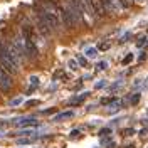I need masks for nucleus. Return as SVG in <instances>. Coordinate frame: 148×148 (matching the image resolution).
<instances>
[{
	"label": "nucleus",
	"mask_w": 148,
	"mask_h": 148,
	"mask_svg": "<svg viewBox=\"0 0 148 148\" xmlns=\"http://www.w3.org/2000/svg\"><path fill=\"white\" fill-rule=\"evenodd\" d=\"M5 47H7L9 54L12 56V59H14L18 66L24 64V62H27V56L24 52V47L20 44V39H18V37L14 39V40H9V42L5 44Z\"/></svg>",
	"instance_id": "obj_1"
},
{
	"label": "nucleus",
	"mask_w": 148,
	"mask_h": 148,
	"mask_svg": "<svg viewBox=\"0 0 148 148\" xmlns=\"http://www.w3.org/2000/svg\"><path fill=\"white\" fill-rule=\"evenodd\" d=\"M0 67H3L9 74H17L18 73V64L12 59V56L9 54L5 44L0 42Z\"/></svg>",
	"instance_id": "obj_2"
},
{
	"label": "nucleus",
	"mask_w": 148,
	"mask_h": 148,
	"mask_svg": "<svg viewBox=\"0 0 148 148\" xmlns=\"http://www.w3.org/2000/svg\"><path fill=\"white\" fill-rule=\"evenodd\" d=\"M34 17H36V22H34V25H36L37 32L40 34V37H44V39H49V37H51V34H52V29H51V25L47 24V20H46V17L42 15L40 9L34 12Z\"/></svg>",
	"instance_id": "obj_3"
},
{
	"label": "nucleus",
	"mask_w": 148,
	"mask_h": 148,
	"mask_svg": "<svg viewBox=\"0 0 148 148\" xmlns=\"http://www.w3.org/2000/svg\"><path fill=\"white\" fill-rule=\"evenodd\" d=\"M12 86H14L12 74H9L5 69H3V67H0V89H3V91H9Z\"/></svg>",
	"instance_id": "obj_4"
},
{
	"label": "nucleus",
	"mask_w": 148,
	"mask_h": 148,
	"mask_svg": "<svg viewBox=\"0 0 148 148\" xmlns=\"http://www.w3.org/2000/svg\"><path fill=\"white\" fill-rule=\"evenodd\" d=\"M89 5H91V9H92L94 17L103 18L106 15V9H104V5H103L101 0H89Z\"/></svg>",
	"instance_id": "obj_5"
},
{
	"label": "nucleus",
	"mask_w": 148,
	"mask_h": 148,
	"mask_svg": "<svg viewBox=\"0 0 148 148\" xmlns=\"http://www.w3.org/2000/svg\"><path fill=\"white\" fill-rule=\"evenodd\" d=\"M74 116L73 111H64V113H59V114H56L54 118H52V121H66V120H71Z\"/></svg>",
	"instance_id": "obj_6"
},
{
	"label": "nucleus",
	"mask_w": 148,
	"mask_h": 148,
	"mask_svg": "<svg viewBox=\"0 0 148 148\" xmlns=\"http://www.w3.org/2000/svg\"><path fill=\"white\" fill-rule=\"evenodd\" d=\"M37 125H39V121L34 120V118H29V120L18 121V126H22V128H27V126H37Z\"/></svg>",
	"instance_id": "obj_7"
},
{
	"label": "nucleus",
	"mask_w": 148,
	"mask_h": 148,
	"mask_svg": "<svg viewBox=\"0 0 148 148\" xmlns=\"http://www.w3.org/2000/svg\"><path fill=\"white\" fill-rule=\"evenodd\" d=\"M121 104H123V101H120V99H113V101L110 103V108H108V111H110V113H116V111L121 108Z\"/></svg>",
	"instance_id": "obj_8"
},
{
	"label": "nucleus",
	"mask_w": 148,
	"mask_h": 148,
	"mask_svg": "<svg viewBox=\"0 0 148 148\" xmlns=\"http://www.w3.org/2000/svg\"><path fill=\"white\" fill-rule=\"evenodd\" d=\"M88 96H89V92H83V94H79V96L73 98V99H71V104H81V103H83Z\"/></svg>",
	"instance_id": "obj_9"
},
{
	"label": "nucleus",
	"mask_w": 148,
	"mask_h": 148,
	"mask_svg": "<svg viewBox=\"0 0 148 148\" xmlns=\"http://www.w3.org/2000/svg\"><path fill=\"white\" fill-rule=\"evenodd\" d=\"M96 56H98V49H94V47H89L86 51V57H89V59H94Z\"/></svg>",
	"instance_id": "obj_10"
},
{
	"label": "nucleus",
	"mask_w": 148,
	"mask_h": 148,
	"mask_svg": "<svg viewBox=\"0 0 148 148\" xmlns=\"http://www.w3.org/2000/svg\"><path fill=\"white\" fill-rule=\"evenodd\" d=\"M110 47H111V40H104V42H101L98 46V51H108Z\"/></svg>",
	"instance_id": "obj_11"
},
{
	"label": "nucleus",
	"mask_w": 148,
	"mask_h": 148,
	"mask_svg": "<svg viewBox=\"0 0 148 148\" xmlns=\"http://www.w3.org/2000/svg\"><path fill=\"white\" fill-rule=\"evenodd\" d=\"M76 61H77V64L83 66V67H86V66H88V59H86L84 56H77V59H76Z\"/></svg>",
	"instance_id": "obj_12"
},
{
	"label": "nucleus",
	"mask_w": 148,
	"mask_h": 148,
	"mask_svg": "<svg viewBox=\"0 0 148 148\" xmlns=\"http://www.w3.org/2000/svg\"><path fill=\"white\" fill-rule=\"evenodd\" d=\"M77 67H79L77 61H76V59H71V61H69V69H71V71H77Z\"/></svg>",
	"instance_id": "obj_13"
},
{
	"label": "nucleus",
	"mask_w": 148,
	"mask_h": 148,
	"mask_svg": "<svg viewBox=\"0 0 148 148\" xmlns=\"http://www.w3.org/2000/svg\"><path fill=\"white\" fill-rule=\"evenodd\" d=\"M106 67H108V62H106V61H101V62H98V66H96L98 71H104Z\"/></svg>",
	"instance_id": "obj_14"
},
{
	"label": "nucleus",
	"mask_w": 148,
	"mask_h": 148,
	"mask_svg": "<svg viewBox=\"0 0 148 148\" xmlns=\"http://www.w3.org/2000/svg\"><path fill=\"white\" fill-rule=\"evenodd\" d=\"M131 61H133V54H128V56H126V57H125V59H123V66L130 64Z\"/></svg>",
	"instance_id": "obj_15"
},
{
	"label": "nucleus",
	"mask_w": 148,
	"mask_h": 148,
	"mask_svg": "<svg viewBox=\"0 0 148 148\" xmlns=\"http://www.w3.org/2000/svg\"><path fill=\"white\" fill-rule=\"evenodd\" d=\"M133 133H135V130H133V128L123 130V136H130V135H133Z\"/></svg>",
	"instance_id": "obj_16"
},
{
	"label": "nucleus",
	"mask_w": 148,
	"mask_h": 148,
	"mask_svg": "<svg viewBox=\"0 0 148 148\" xmlns=\"http://www.w3.org/2000/svg\"><path fill=\"white\" fill-rule=\"evenodd\" d=\"M138 101H140V92H138V94H133V98L130 99V103H131V104H136Z\"/></svg>",
	"instance_id": "obj_17"
},
{
	"label": "nucleus",
	"mask_w": 148,
	"mask_h": 148,
	"mask_svg": "<svg viewBox=\"0 0 148 148\" xmlns=\"http://www.w3.org/2000/svg\"><path fill=\"white\" fill-rule=\"evenodd\" d=\"M111 133V128H103L101 131H99V136H106V135H110Z\"/></svg>",
	"instance_id": "obj_18"
},
{
	"label": "nucleus",
	"mask_w": 148,
	"mask_h": 148,
	"mask_svg": "<svg viewBox=\"0 0 148 148\" xmlns=\"http://www.w3.org/2000/svg\"><path fill=\"white\" fill-rule=\"evenodd\" d=\"M113 99H114V98H103L101 103H103V104H110V103L113 101Z\"/></svg>",
	"instance_id": "obj_19"
},
{
	"label": "nucleus",
	"mask_w": 148,
	"mask_h": 148,
	"mask_svg": "<svg viewBox=\"0 0 148 148\" xmlns=\"http://www.w3.org/2000/svg\"><path fill=\"white\" fill-rule=\"evenodd\" d=\"M20 103H22V99H20V98H17V99H14L10 104H12V106H17V104H20Z\"/></svg>",
	"instance_id": "obj_20"
},
{
	"label": "nucleus",
	"mask_w": 148,
	"mask_h": 148,
	"mask_svg": "<svg viewBox=\"0 0 148 148\" xmlns=\"http://www.w3.org/2000/svg\"><path fill=\"white\" fill-rule=\"evenodd\" d=\"M39 104V101H36V99H32V101H27V106H37Z\"/></svg>",
	"instance_id": "obj_21"
},
{
	"label": "nucleus",
	"mask_w": 148,
	"mask_h": 148,
	"mask_svg": "<svg viewBox=\"0 0 148 148\" xmlns=\"http://www.w3.org/2000/svg\"><path fill=\"white\" fill-rule=\"evenodd\" d=\"M103 86H106V81H101V83H96V89H99Z\"/></svg>",
	"instance_id": "obj_22"
},
{
	"label": "nucleus",
	"mask_w": 148,
	"mask_h": 148,
	"mask_svg": "<svg viewBox=\"0 0 148 148\" xmlns=\"http://www.w3.org/2000/svg\"><path fill=\"white\" fill-rule=\"evenodd\" d=\"M30 81H32V84H34V86H37V77H30Z\"/></svg>",
	"instance_id": "obj_23"
},
{
	"label": "nucleus",
	"mask_w": 148,
	"mask_h": 148,
	"mask_svg": "<svg viewBox=\"0 0 148 148\" xmlns=\"http://www.w3.org/2000/svg\"><path fill=\"white\" fill-rule=\"evenodd\" d=\"M131 2H135V3H140V5H141V3H145V0H131Z\"/></svg>",
	"instance_id": "obj_24"
},
{
	"label": "nucleus",
	"mask_w": 148,
	"mask_h": 148,
	"mask_svg": "<svg viewBox=\"0 0 148 148\" xmlns=\"http://www.w3.org/2000/svg\"><path fill=\"white\" fill-rule=\"evenodd\" d=\"M77 135H79V131H73V133H71V136H73V138H76Z\"/></svg>",
	"instance_id": "obj_25"
},
{
	"label": "nucleus",
	"mask_w": 148,
	"mask_h": 148,
	"mask_svg": "<svg viewBox=\"0 0 148 148\" xmlns=\"http://www.w3.org/2000/svg\"><path fill=\"white\" fill-rule=\"evenodd\" d=\"M145 89H148V79L145 81Z\"/></svg>",
	"instance_id": "obj_26"
}]
</instances>
